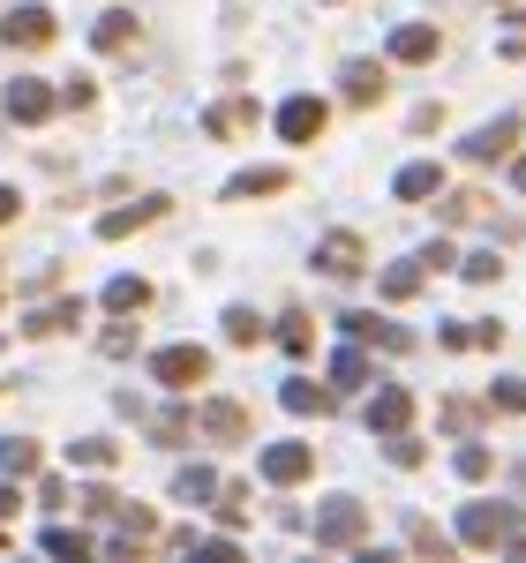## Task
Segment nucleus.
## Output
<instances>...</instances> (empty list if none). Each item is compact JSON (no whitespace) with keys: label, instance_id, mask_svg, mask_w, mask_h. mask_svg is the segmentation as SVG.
<instances>
[{"label":"nucleus","instance_id":"obj_1","mask_svg":"<svg viewBox=\"0 0 526 563\" xmlns=\"http://www.w3.org/2000/svg\"><path fill=\"white\" fill-rule=\"evenodd\" d=\"M512 533H519V511L512 504H467L459 511V541L467 549H504Z\"/></svg>","mask_w":526,"mask_h":563},{"label":"nucleus","instance_id":"obj_2","mask_svg":"<svg viewBox=\"0 0 526 563\" xmlns=\"http://www.w3.org/2000/svg\"><path fill=\"white\" fill-rule=\"evenodd\" d=\"M361 533H369V511L353 496H331L324 519H316V549H361Z\"/></svg>","mask_w":526,"mask_h":563},{"label":"nucleus","instance_id":"obj_3","mask_svg":"<svg viewBox=\"0 0 526 563\" xmlns=\"http://www.w3.org/2000/svg\"><path fill=\"white\" fill-rule=\"evenodd\" d=\"M151 376L166 390H196L204 376H211V353L204 346H166V353H151Z\"/></svg>","mask_w":526,"mask_h":563},{"label":"nucleus","instance_id":"obj_4","mask_svg":"<svg viewBox=\"0 0 526 563\" xmlns=\"http://www.w3.org/2000/svg\"><path fill=\"white\" fill-rule=\"evenodd\" d=\"M53 106H61V90L39 84V76H15V84H8V121H23V129L53 121Z\"/></svg>","mask_w":526,"mask_h":563},{"label":"nucleus","instance_id":"obj_5","mask_svg":"<svg viewBox=\"0 0 526 563\" xmlns=\"http://www.w3.org/2000/svg\"><path fill=\"white\" fill-rule=\"evenodd\" d=\"M512 143H519V113H496L489 129L467 135V166H496V158H512Z\"/></svg>","mask_w":526,"mask_h":563},{"label":"nucleus","instance_id":"obj_6","mask_svg":"<svg viewBox=\"0 0 526 563\" xmlns=\"http://www.w3.org/2000/svg\"><path fill=\"white\" fill-rule=\"evenodd\" d=\"M324 129H331V106H324V98H286V106H278V135H286V143H316Z\"/></svg>","mask_w":526,"mask_h":563},{"label":"nucleus","instance_id":"obj_7","mask_svg":"<svg viewBox=\"0 0 526 563\" xmlns=\"http://www.w3.org/2000/svg\"><path fill=\"white\" fill-rule=\"evenodd\" d=\"M0 38L23 45V53H39V45H53V8H39V0H23L8 23H0Z\"/></svg>","mask_w":526,"mask_h":563},{"label":"nucleus","instance_id":"obj_8","mask_svg":"<svg viewBox=\"0 0 526 563\" xmlns=\"http://www.w3.org/2000/svg\"><path fill=\"white\" fill-rule=\"evenodd\" d=\"M316 474V451H308V443H271V451H263V481H271V488H294V481H308Z\"/></svg>","mask_w":526,"mask_h":563},{"label":"nucleus","instance_id":"obj_9","mask_svg":"<svg viewBox=\"0 0 526 563\" xmlns=\"http://www.w3.org/2000/svg\"><path fill=\"white\" fill-rule=\"evenodd\" d=\"M316 263H324L331 278H361V271H369V249H361V233H324V241H316Z\"/></svg>","mask_w":526,"mask_h":563},{"label":"nucleus","instance_id":"obj_10","mask_svg":"<svg viewBox=\"0 0 526 563\" xmlns=\"http://www.w3.org/2000/svg\"><path fill=\"white\" fill-rule=\"evenodd\" d=\"M437 53H443L437 23H398V31H392V60H398V68H421V60H437Z\"/></svg>","mask_w":526,"mask_h":563},{"label":"nucleus","instance_id":"obj_11","mask_svg":"<svg viewBox=\"0 0 526 563\" xmlns=\"http://www.w3.org/2000/svg\"><path fill=\"white\" fill-rule=\"evenodd\" d=\"M166 218V196H143V203H121V211L98 218V241H129L135 225H158Z\"/></svg>","mask_w":526,"mask_h":563},{"label":"nucleus","instance_id":"obj_12","mask_svg":"<svg viewBox=\"0 0 526 563\" xmlns=\"http://www.w3.org/2000/svg\"><path fill=\"white\" fill-rule=\"evenodd\" d=\"M196 429L219 435V443H249V413H241L233 398H204V406H196Z\"/></svg>","mask_w":526,"mask_h":563},{"label":"nucleus","instance_id":"obj_13","mask_svg":"<svg viewBox=\"0 0 526 563\" xmlns=\"http://www.w3.org/2000/svg\"><path fill=\"white\" fill-rule=\"evenodd\" d=\"M406 421H414V390L384 384V390H376V398H369V429H376V435H398V429H406Z\"/></svg>","mask_w":526,"mask_h":563},{"label":"nucleus","instance_id":"obj_14","mask_svg":"<svg viewBox=\"0 0 526 563\" xmlns=\"http://www.w3.org/2000/svg\"><path fill=\"white\" fill-rule=\"evenodd\" d=\"M347 106H384V90H392V76H384V60H347Z\"/></svg>","mask_w":526,"mask_h":563},{"label":"nucleus","instance_id":"obj_15","mask_svg":"<svg viewBox=\"0 0 526 563\" xmlns=\"http://www.w3.org/2000/svg\"><path fill=\"white\" fill-rule=\"evenodd\" d=\"M286 166H249V174L226 180V203H256V196H286Z\"/></svg>","mask_w":526,"mask_h":563},{"label":"nucleus","instance_id":"obj_16","mask_svg":"<svg viewBox=\"0 0 526 563\" xmlns=\"http://www.w3.org/2000/svg\"><path fill=\"white\" fill-rule=\"evenodd\" d=\"M90 38H98V53H129L135 45V15L129 8H106V15L90 23Z\"/></svg>","mask_w":526,"mask_h":563},{"label":"nucleus","instance_id":"obj_17","mask_svg":"<svg viewBox=\"0 0 526 563\" xmlns=\"http://www.w3.org/2000/svg\"><path fill=\"white\" fill-rule=\"evenodd\" d=\"M204 129H211V135H249V129H256V98H226V106H211Z\"/></svg>","mask_w":526,"mask_h":563},{"label":"nucleus","instance_id":"obj_18","mask_svg":"<svg viewBox=\"0 0 526 563\" xmlns=\"http://www.w3.org/2000/svg\"><path fill=\"white\" fill-rule=\"evenodd\" d=\"M339 331H347V339H376V346H392V353L414 346V339H406L398 323H376V316H361V308H353V316H339Z\"/></svg>","mask_w":526,"mask_h":563},{"label":"nucleus","instance_id":"obj_19","mask_svg":"<svg viewBox=\"0 0 526 563\" xmlns=\"http://www.w3.org/2000/svg\"><path fill=\"white\" fill-rule=\"evenodd\" d=\"M278 406H286V413H331V390L324 384H308V376H286V390H278Z\"/></svg>","mask_w":526,"mask_h":563},{"label":"nucleus","instance_id":"obj_20","mask_svg":"<svg viewBox=\"0 0 526 563\" xmlns=\"http://www.w3.org/2000/svg\"><path fill=\"white\" fill-rule=\"evenodd\" d=\"M39 474V443L31 435H0V481H31Z\"/></svg>","mask_w":526,"mask_h":563},{"label":"nucleus","instance_id":"obj_21","mask_svg":"<svg viewBox=\"0 0 526 563\" xmlns=\"http://www.w3.org/2000/svg\"><path fill=\"white\" fill-rule=\"evenodd\" d=\"M398 203H429V196H443V166H406V174L392 180Z\"/></svg>","mask_w":526,"mask_h":563},{"label":"nucleus","instance_id":"obj_22","mask_svg":"<svg viewBox=\"0 0 526 563\" xmlns=\"http://www.w3.org/2000/svg\"><path fill=\"white\" fill-rule=\"evenodd\" d=\"M90 308L84 301H53V308H39V316H31V323H23V331H31V339H53V331H76V323H84Z\"/></svg>","mask_w":526,"mask_h":563},{"label":"nucleus","instance_id":"obj_23","mask_svg":"<svg viewBox=\"0 0 526 563\" xmlns=\"http://www.w3.org/2000/svg\"><path fill=\"white\" fill-rule=\"evenodd\" d=\"M174 496H180V504H211V496H219V474H211V466H180Z\"/></svg>","mask_w":526,"mask_h":563},{"label":"nucleus","instance_id":"obj_24","mask_svg":"<svg viewBox=\"0 0 526 563\" xmlns=\"http://www.w3.org/2000/svg\"><path fill=\"white\" fill-rule=\"evenodd\" d=\"M106 308H113V316H143V308H151V286H143V278H113V286H106Z\"/></svg>","mask_w":526,"mask_h":563},{"label":"nucleus","instance_id":"obj_25","mask_svg":"<svg viewBox=\"0 0 526 563\" xmlns=\"http://www.w3.org/2000/svg\"><path fill=\"white\" fill-rule=\"evenodd\" d=\"M68 459H76V466H90V474H106V466L121 459V443H113V435H84V443H68Z\"/></svg>","mask_w":526,"mask_h":563},{"label":"nucleus","instance_id":"obj_26","mask_svg":"<svg viewBox=\"0 0 526 563\" xmlns=\"http://www.w3.org/2000/svg\"><path fill=\"white\" fill-rule=\"evenodd\" d=\"M421 278H429V271H421V256H414V263H392V271H384V301H414V294H421Z\"/></svg>","mask_w":526,"mask_h":563},{"label":"nucleus","instance_id":"obj_27","mask_svg":"<svg viewBox=\"0 0 526 563\" xmlns=\"http://www.w3.org/2000/svg\"><path fill=\"white\" fill-rule=\"evenodd\" d=\"M331 384H339V390H361V384H369V353H361V346L331 353Z\"/></svg>","mask_w":526,"mask_h":563},{"label":"nucleus","instance_id":"obj_28","mask_svg":"<svg viewBox=\"0 0 526 563\" xmlns=\"http://www.w3.org/2000/svg\"><path fill=\"white\" fill-rule=\"evenodd\" d=\"M188 429H196V413H188V406H166V413H151V435H158V443H188Z\"/></svg>","mask_w":526,"mask_h":563},{"label":"nucleus","instance_id":"obj_29","mask_svg":"<svg viewBox=\"0 0 526 563\" xmlns=\"http://www.w3.org/2000/svg\"><path fill=\"white\" fill-rule=\"evenodd\" d=\"M256 339H263L256 308H226V346H256Z\"/></svg>","mask_w":526,"mask_h":563},{"label":"nucleus","instance_id":"obj_30","mask_svg":"<svg viewBox=\"0 0 526 563\" xmlns=\"http://www.w3.org/2000/svg\"><path fill=\"white\" fill-rule=\"evenodd\" d=\"M489 196H474V188H459V196H443V225H467V218H482Z\"/></svg>","mask_w":526,"mask_h":563},{"label":"nucleus","instance_id":"obj_31","mask_svg":"<svg viewBox=\"0 0 526 563\" xmlns=\"http://www.w3.org/2000/svg\"><path fill=\"white\" fill-rule=\"evenodd\" d=\"M451 466H459V481H489L496 459H489V443H459V459H451Z\"/></svg>","mask_w":526,"mask_h":563},{"label":"nucleus","instance_id":"obj_32","mask_svg":"<svg viewBox=\"0 0 526 563\" xmlns=\"http://www.w3.org/2000/svg\"><path fill=\"white\" fill-rule=\"evenodd\" d=\"M489 406H504V413H526V376H496V384H489Z\"/></svg>","mask_w":526,"mask_h":563},{"label":"nucleus","instance_id":"obj_33","mask_svg":"<svg viewBox=\"0 0 526 563\" xmlns=\"http://www.w3.org/2000/svg\"><path fill=\"white\" fill-rule=\"evenodd\" d=\"M45 556H90V533H76V526H53V533H45Z\"/></svg>","mask_w":526,"mask_h":563},{"label":"nucleus","instance_id":"obj_34","mask_svg":"<svg viewBox=\"0 0 526 563\" xmlns=\"http://www.w3.org/2000/svg\"><path fill=\"white\" fill-rule=\"evenodd\" d=\"M384 451H392V466H421V459H429V451H421V435H384Z\"/></svg>","mask_w":526,"mask_h":563},{"label":"nucleus","instance_id":"obj_35","mask_svg":"<svg viewBox=\"0 0 526 563\" xmlns=\"http://www.w3.org/2000/svg\"><path fill=\"white\" fill-rule=\"evenodd\" d=\"M406 541H414L421 556H451V541H443V533H437L429 519H414V526H406Z\"/></svg>","mask_w":526,"mask_h":563},{"label":"nucleus","instance_id":"obj_36","mask_svg":"<svg viewBox=\"0 0 526 563\" xmlns=\"http://www.w3.org/2000/svg\"><path fill=\"white\" fill-rule=\"evenodd\" d=\"M459 271H467V278H474V286H489V278H496V271H504V263H496V249H474V256H459Z\"/></svg>","mask_w":526,"mask_h":563},{"label":"nucleus","instance_id":"obj_37","mask_svg":"<svg viewBox=\"0 0 526 563\" xmlns=\"http://www.w3.org/2000/svg\"><path fill=\"white\" fill-rule=\"evenodd\" d=\"M76 504H84L90 519H113V511H121V496H113V488H106V481H98V488H84V496H76Z\"/></svg>","mask_w":526,"mask_h":563},{"label":"nucleus","instance_id":"obj_38","mask_svg":"<svg viewBox=\"0 0 526 563\" xmlns=\"http://www.w3.org/2000/svg\"><path fill=\"white\" fill-rule=\"evenodd\" d=\"M308 339H316L308 316H286V323H278V346H286V353H308Z\"/></svg>","mask_w":526,"mask_h":563},{"label":"nucleus","instance_id":"obj_39","mask_svg":"<svg viewBox=\"0 0 526 563\" xmlns=\"http://www.w3.org/2000/svg\"><path fill=\"white\" fill-rule=\"evenodd\" d=\"M451 263H459V256H451V241H443V233H437V241L421 249V271H451Z\"/></svg>","mask_w":526,"mask_h":563},{"label":"nucleus","instance_id":"obj_40","mask_svg":"<svg viewBox=\"0 0 526 563\" xmlns=\"http://www.w3.org/2000/svg\"><path fill=\"white\" fill-rule=\"evenodd\" d=\"M39 504H45V511H61V504H68V481L45 474V481H39Z\"/></svg>","mask_w":526,"mask_h":563},{"label":"nucleus","instance_id":"obj_41","mask_svg":"<svg viewBox=\"0 0 526 563\" xmlns=\"http://www.w3.org/2000/svg\"><path fill=\"white\" fill-rule=\"evenodd\" d=\"M219 519H226V526L249 519V496H241V488H226V496H219Z\"/></svg>","mask_w":526,"mask_h":563},{"label":"nucleus","instance_id":"obj_42","mask_svg":"<svg viewBox=\"0 0 526 563\" xmlns=\"http://www.w3.org/2000/svg\"><path fill=\"white\" fill-rule=\"evenodd\" d=\"M443 429L467 435V429H474V406H467V398H451V406H443Z\"/></svg>","mask_w":526,"mask_h":563},{"label":"nucleus","instance_id":"obj_43","mask_svg":"<svg viewBox=\"0 0 526 563\" xmlns=\"http://www.w3.org/2000/svg\"><path fill=\"white\" fill-rule=\"evenodd\" d=\"M106 353H113V361H121V353H135V331H129V323H113V331H106Z\"/></svg>","mask_w":526,"mask_h":563},{"label":"nucleus","instance_id":"obj_44","mask_svg":"<svg viewBox=\"0 0 526 563\" xmlns=\"http://www.w3.org/2000/svg\"><path fill=\"white\" fill-rule=\"evenodd\" d=\"M23 211V196H15V188H8V180H0V225H8V218Z\"/></svg>","mask_w":526,"mask_h":563},{"label":"nucleus","instance_id":"obj_45","mask_svg":"<svg viewBox=\"0 0 526 563\" xmlns=\"http://www.w3.org/2000/svg\"><path fill=\"white\" fill-rule=\"evenodd\" d=\"M0 519H15V488L8 481H0Z\"/></svg>","mask_w":526,"mask_h":563},{"label":"nucleus","instance_id":"obj_46","mask_svg":"<svg viewBox=\"0 0 526 563\" xmlns=\"http://www.w3.org/2000/svg\"><path fill=\"white\" fill-rule=\"evenodd\" d=\"M504 549H512V556H526V519H519V533H512V541H504Z\"/></svg>","mask_w":526,"mask_h":563},{"label":"nucleus","instance_id":"obj_47","mask_svg":"<svg viewBox=\"0 0 526 563\" xmlns=\"http://www.w3.org/2000/svg\"><path fill=\"white\" fill-rule=\"evenodd\" d=\"M512 188H519V196H526V158H519V166H512Z\"/></svg>","mask_w":526,"mask_h":563},{"label":"nucleus","instance_id":"obj_48","mask_svg":"<svg viewBox=\"0 0 526 563\" xmlns=\"http://www.w3.org/2000/svg\"><path fill=\"white\" fill-rule=\"evenodd\" d=\"M519 488H526V466H519Z\"/></svg>","mask_w":526,"mask_h":563}]
</instances>
